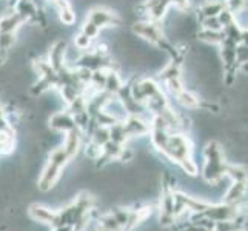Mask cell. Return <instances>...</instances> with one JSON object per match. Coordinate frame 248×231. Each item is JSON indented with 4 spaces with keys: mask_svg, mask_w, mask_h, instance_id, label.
<instances>
[{
    "mask_svg": "<svg viewBox=\"0 0 248 231\" xmlns=\"http://www.w3.org/2000/svg\"><path fill=\"white\" fill-rule=\"evenodd\" d=\"M176 99H177L179 104L185 108L194 109V108H199V105H201V100L198 99V96L193 94L191 91H188V90H182L179 94H176Z\"/></svg>",
    "mask_w": 248,
    "mask_h": 231,
    "instance_id": "cell-23",
    "label": "cell"
},
{
    "mask_svg": "<svg viewBox=\"0 0 248 231\" xmlns=\"http://www.w3.org/2000/svg\"><path fill=\"white\" fill-rule=\"evenodd\" d=\"M111 215H113L117 219L119 224H121L125 228L128 225V220H130V215H131V213L125 211L124 208H114L113 211H111Z\"/></svg>",
    "mask_w": 248,
    "mask_h": 231,
    "instance_id": "cell-31",
    "label": "cell"
},
{
    "mask_svg": "<svg viewBox=\"0 0 248 231\" xmlns=\"http://www.w3.org/2000/svg\"><path fill=\"white\" fill-rule=\"evenodd\" d=\"M71 157L68 156V153L65 151L63 147H57L49 153V159L37 181L39 190L42 193L51 191V188H53L56 185V182L59 181V177L62 174V169L66 167Z\"/></svg>",
    "mask_w": 248,
    "mask_h": 231,
    "instance_id": "cell-1",
    "label": "cell"
},
{
    "mask_svg": "<svg viewBox=\"0 0 248 231\" xmlns=\"http://www.w3.org/2000/svg\"><path fill=\"white\" fill-rule=\"evenodd\" d=\"M91 39L88 36H85V34L80 31L78 36L74 37V46L76 49H79V51H87L90 46H91Z\"/></svg>",
    "mask_w": 248,
    "mask_h": 231,
    "instance_id": "cell-29",
    "label": "cell"
},
{
    "mask_svg": "<svg viewBox=\"0 0 248 231\" xmlns=\"http://www.w3.org/2000/svg\"><path fill=\"white\" fill-rule=\"evenodd\" d=\"M99 225H102L104 228H107V230H109V231H124L125 228L119 224L117 222V219L111 215H104V216H100L99 217Z\"/></svg>",
    "mask_w": 248,
    "mask_h": 231,
    "instance_id": "cell-28",
    "label": "cell"
},
{
    "mask_svg": "<svg viewBox=\"0 0 248 231\" xmlns=\"http://www.w3.org/2000/svg\"><path fill=\"white\" fill-rule=\"evenodd\" d=\"M66 44L63 40H57L53 44L51 49L48 51V62L51 66L59 73L65 68V57H66Z\"/></svg>",
    "mask_w": 248,
    "mask_h": 231,
    "instance_id": "cell-10",
    "label": "cell"
},
{
    "mask_svg": "<svg viewBox=\"0 0 248 231\" xmlns=\"http://www.w3.org/2000/svg\"><path fill=\"white\" fill-rule=\"evenodd\" d=\"M56 210L46 207V205H40V203H31L28 207V216L37 222V224H44V225H49L53 224V220L56 217Z\"/></svg>",
    "mask_w": 248,
    "mask_h": 231,
    "instance_id": "cell-8",
    "label": "cell"
},
{
    "mask_svg": "<svg viewBox=\"0 0 248 231\" xmlns=\"http://www.w3.org/2000/svg\"><path fill=\"white\" fill-rule=\"evenodd\" d=\"M242 70H244V71H247V73H248V62H247V63H244V65H242Z\"/></svg>",
    "mask_w": 248,
    "mask_h": 231,
    "instance_id": "cell-41",
    "label": "cell"
},
{
    "mask_svg": "<svg viewBox=\"0 0 248 231\" xmlns=\"http://www.w3.org/2000/svg\"><path fill=\"white\" fill-rule=\"evenodd\" d=\"M133 31L140 36L142 39H145L147 42H150L151 45H156L160 48H167V42L164 37V32L159 28L157 22L155 20H145V22H138L133 27Z\"/></svg>",
    "mask_w": 248,
    "mask_h": 231,
    "instance_id": "cell-3",
    "label": "cell"
},
{
    "mask_svg": "<svg viewBox=\"0 0 248 231\" xmlns=\"http://www.w3.org/2000/svg\"><path fill=\"white\" fill-rule=\"evenodd\" d=\"M170 131L168 130H160V128H151V143L159 153L164 154V151L167 150L168 145V139H170Z\"/></svg>",
    "mask_w": 248,
    "mask_h": 231,
    "instance_id": "cell-18",
    "label": "cell"
},
{
    "mask_svg": "<svg viewBox=\"0 0 248 231\" xmlns=\"http://www.w3.org/2000/svg\"><path fill=\"white\" fill-rule=\"evenodd\" d=\"M236 231H242V230H236Z\"/></svg>",
    "mask_w": 248,
    "mask_h": 231,
    "instance_id": "cell-43",
    "label": "cell"
},
{
    "mask_svg": "<svg viewBox=\"0 0 248 231\" xmlns=\"http://www.w3.org/2000/svg\"><path fill=\"white\" fill-rule=\"evenodd\" d=\"M14 10L20 14V17L27 22H37L39 20V6L34 0H20L19 3L14 6Z\"/></svg>",
    "mask_w": 248,
    "mask_h": 231,
    "instance_id": "cell-14",
    "label": "cell"
},
{
    "mask_svg": "<svg viewBox=\"0 0 248 231\" xmlns=\"http://www.w3.org/2000/svg\"><path fill=\"white\" fill-rule=\"evenodd\" d=\"M122 122L130 138H142V136H147L151 133V123H147L143 119H140L136 114L125 117Z\"/></svg>",
    "mask_w": 248,
    "mask_h": 231,
    "instance_id": "cell-7",
    "label": "cell"
},
{
    "mask_svg": "<svg viewBox=\"0 0 248 231\" xmlns=\"http://www.w3.org/2000/svg\"><path fill=\"white\" fill-rule=\"evenodd\" d=\"M13 125L10 123V121H8V116H6V111L3 109V107L0 105V133L2 131H8L11 130Z\"/></svg>",
    "mask_w": 248,
    "mask_h": 231,
    "instance_id": "cell-36",
    "label": "cell"
},
{
    "mask_svg": "<svg viewBox=\"0 0 248 231\" xmlns=\"http://www.w3.org/2000/svg\"><path fill=\"white\" fill-rule=\"evenodd\" d=\"M244 228L248 231V217H247V219H245V222H244Z\"/></svg>",
    "mask_w": 248,
    "mask_h": 231,
    "instance_id": "cell-42",
    "label": "cell"
},
{
    "mask_svg": "<svg viewBox=\"0 0 248 231\" xmlns=\"http://www.w3.org/2000/svg\"><path fill=\"white\" fill-rule=\"evenodd\" d=\"M225 176L233 182H248V169L244 165H227Z\"/></svg>",
    "mask_w": 248,
    "mask_h": 231,
    "instance_id": "cell-22",
    "label": "cell"
},
{
    "mask_svg": "<svg viewBox=\"0 0 248 231\" xmlns=\"http://www.w3.org/2000/svg\"><path fill=\"white\" fill-rule=\"evenodd\" d=\"M203 215L215 222L236 220L239 217V210L237 205H228L224 202L220 205H208V208L205 210Z\"/></svg>",
    "mask_w": 248,
    "mask_h": 231,
    "instance_id": "cell-5",
    "label": "cell"
},
{
    "mask_svg": "<svg viewBox=\"0 0 248 231\" xmlns=\"http://www.w3.org/2000/svg\"><path fill=\"white\" fill-rule=\"evenodd\" d=\"M74 231H76V230H74Z\"/></svg>",
    "mask_w": 248,
    "mask_h": 231,
    "instance_id": "cell-44",
    "label": "cell"
},
{
    "mask_svg": "<svg viewBox=\"0 0 248 231\" xmlns=\"http://www.w3.org/2000/svg\"><path fill=\"white\" fill-rule=\"evenodd\" d=\"M140 87H142V90L145 92V96H147V99H151V97L157 96L159 92H162L160 85L157 82H155L153 79H143V80H140Z\"/></svg>",
    "mask_w": 248,
    "mask_h": 231,
    "instance_id": "cell-26",
    "label": "cell"
},
{
    "mask_svg": "<svg viewBox=\"0 0 248 231\" xmlns=\"http://www.w3.org/2000/svg\"><path fill=\"white\" fill-rule=\"evenodd\" d=\"M87 22L96 25L99 30H102L107 27H119L121 25V17L114 11L108 10V8L96 6L90 10V13L87 14Z\"/></svg>",
    "mask_w": 248,
    "mask_h": 231,
    "instance_id": "cell-4",
    "label": "cell"
},
{
    "mask_svg": "<svg viewBox=\"0 0 248 231\" xmlns=\"http://www.w3.org/2000/svg\"><path fill=\"white\" fill-rule=\"evenodd\" d=\"M51 231H74V227L73 225H62V227L51 228Z\"/></svg>",
    "mask_w": 248,
    "mask_h": 231,
    "instance_id": "cell-38",
    "label": "cell"
},
{
    "mask_svg": "<svg viewBox=\"0 0 248 231\" xmlns=\"http://www.w3.org/2000/svg\"><path fill=\"white\" fill-rule=\"evenodd\" d=\"M17 42L16 32H0V51L10 53Z\"/></svg>",
    "mask_w": 248,
    "mask_h": 231,
    "instance_id": "cell-27",
    "label": "cell"
},
{
    "mask_svg": "<svg viewBox=\"0 0 248 231\" xmlns=\"http://www.w3.org/2000/svg\"><path fill=\"white\" fill-rule=\"evenodd\" d=\"M23 23L25 20L13 8V11L0 15V32H17V30L23 27Z\"/></svg>",
    "mask_w": 248,
    "mask_h": 231,
    "instance_id": "cell-12",
    "label": "cell"
},
{
    "mask_svg": "<svg viewBox=\"0 0 248 231\" xmlns=\"http://www.w3.org/2000/svg\"><path fill=\"white\" fill-rule=\"evenodd\" d=\"M224 2H225L227 10H230L234 14L241 13L245 8V5H247V0H224Z\"/></svg>",
    "mask_w": 248,
    "mask_h": 231,
    "instance_id": "cell-32",
    "label": "cell"
},
{
    "mask_svg": "<svg viewBox=\"0 0 248 231\" xmlns=\"http://www.w3.org/2000/svg\"><path fill=\"white\" fill-rule=\"evenodd\" d=\"M124 90V82L116 71L107 70V83H105V91L109 94H117Z\"/></svg>",
    "mask_w": 248,
    "mask_h": 231,
    "instance_id": "cell-20",
    "label": "cell"
},
{
    "mask_svg": "<svg viewBox=\"0 0 248 231\" xmlns=\"http://www.w3.org/2000/svg\"><path fill=\"white\" fill-rule=\"evenodd\" d=\"M111 140V134H109V128L107 126H96V130L91 133V142L102 148L107 142Z\"/></svg>",
    "mask_w": 248,
    "mask_h": 231,
    "instance_id": "cell-25",
    "label": "cell"
},
{
    "mask_svg": "<svg viewBox=\"0 0 248 231\" xmlns=\"http://www.w3.org/2000/svg\"><path fill=\"white\" fill-rule=\"evenodd\" d=\"M171 6L170 0H147L145 2V13H147L150 20L159 22L168 11V8Z\"/></svg>",
    "mask_w": 248,
    "mask_h": 231,
    "instance_id": "cell-11",
    "label": "cell"
},
{
    "mask_svg": "<svg viewBox=\"0 0 248 231\" xmlns=\"http://www.w3.org/2000/svg\"><path fill=\"white\" fill-rule=\"evenodd\" d=\"M170 3L177 6L179 10H186L188 5H190V2H188V0H170Z\"/></svg>",
    "mask_w": 248,
    "mask_h": 231,
    "instance_id": "cell-37",
    "label": "cell"
},
{
    "mask_svg": "<svg viewBox=\"0 0 248 231\" xmlns=\"http://www.w3.org/2000/svg\"><path fill=\"white\" fill-rule=\"evenodd\" d=\"M109 134H111V140L121 143V145H124L128 139H130V136H128V133L125 130V125H124L122 121L114 123L113 126L109 128Z\"/></svg>",
    "mask_w": 248,
    "mask_h": 231,
    "instance_id": "cell-24",
    "label": "cell"
},
{
    "mask_svg": "<svg viewBox=\"0 0 248 231\" xmlns=\"http://www.w3.org/2000/svg\"><path fill=\"white\" fill-rule=\"evenodd\" d=\"M53 5L57 10L61 22L66 25V27H71L76 22V13L73 10V6L70 5V2H68V0H53Z\"/></svg>",
    "mask_w": 248,
    "mask_h": 231,
    "instance_id": "cell-16",
    "label": "cell"
},
{
    "mask_svg": "<svg viewBox=\"0 0 248 231\" xmlns=\"http://www.w3.org/2000/svg\"><path fill=\"white\" fill-rule=\"evenodd\" d=\"M49 128L51 130H54L57 133H62V134H66L73 131L74 128H78L76 125V119H74V114L71 113L70 109H65V111H57L53 116L49 117Z\"/></svg>",
    "mask_w": 248,
    "mask_h": 231,
    "instance_id": "cell-6",
    "label": "cell"
},
{
    "mask_svg": "<svg viewBox=\"0 0 248 231\" xmlns=\"http://www.w3.org/2000/svg\"><path fill=\"white\" fill-rule=\"evenodd\" d=\"M227 165L225 160H207L203 167V179L208 184H217L222 177H225Z\"/></svg>",
    "mask_w": 248,
    "mask_h": 231,
    "instance_id": "cell-9",
    "label": "cell"
},
{
    "mask_svg": "<svg viewBox=\"0 0 248 231\" xmlns=\"http://www.w3.org/2000/svg\"><path fill=\"white\" fill-rule=\"evenodd\" d=\"M6 2H8V5H10L11 8H14L17 3H19L20 2V0H6Z\"/></svg>",
    "mask_w": 248,
    "mask_h": 231,
    "instance_id": "cell-40",
    "label": "cell"
},
{
    "mask_svg": "<svg viewBox=\"0 0 248 231\" xmlns=\"http://www.w3.org/2000/svg\"><path fill=\"white\" fill-rule=\"evenodd\" d=\"M203 156H205V160H225L224 148H222V145L216 140H211L207 143V147L203 150Z\"/></svg>",
    "mask_w": 248,
    "mask_h": 231,
    "instance_id": "cell-21",
    "label": "cell"
},
{
    "mask_svg": "<svg viewBox=\"0 0 248 231\" xmlns=\"http://www.w3.org/2000/svg\"><path fill=\"white\" fill-rule=\"evenodd\" d=\"M191 151H193V145L190 139L181 133H173V134H170L168 145H167V150L164 151V156L168 157L170 160L176 162L177 165H181L185 159L191 157Z\"/></svg>",
    "mask_w": 248,
    "mask_h": 231,
    "instance_id": "cell-2",
    "label": "cell"
},
{
    "mask_svg": "<svg viewBox=\"0 0 248 231\" xmlns=\"http://www.w3.org/2000/svg\"><path fill=\"white\" fill-rule=\"evenodd\" d=\"M241 44H244V45H248V30H244V28H242V37H241Z\"/></svg>",
    "mask_w": 248,
    "mask_h": 231,
    "instance_id": "cell-39",
    "label": "cell"
},
{
    "mask_svg": "<svg viewBox=\"0 0 248 231\" xmlns=\"http://www.w3.org/2000/svg\"><path fill=\"white\" fill-rule=\"evenodd\" d=\"M199 39L205 44H211V45H224L227 36L224 30H205L202 28V31L199 32Z\"/></svg>",
    "mask_w": 248,
    "mask_h": 231,
    "instance_id": "cell-17",
    "label": "cell"
},
{
    "mask_svg": "<svg viewBox=\"0 0 248 231\" xmlns=\"http://www.w3.org/2000/svg\"><path fill=\"white\" fill-rule=\"evenodd\" d=\"M217 19L222 25V28H227V27H230V25L236 23V14L225 8V10L217 15Z\"/></svg>",
    "mask_w": 248,
    "mask_h": 231,
    "instance_id": "cell-30",
    "label": "cell"
},
{
    "mask_svg": "<svg viewBox=\"0 0 248 231\" xmlns=\"http://www.w3.org/2000/svg\"><path fill=\"white\" fill-rule=\"evenodd\" d=\"M85 36H88L91 40H94L97 36H99V32H100V30L96 27V25H93V23H90V22H85L83 23V27H82V30H80Z\"/></svg>",
    "mask_w": 248,
    "mask_h": 231,
    "instance_id": "cell-33",
    "label": "cell"
},
{
    "mask_svg": "<svg viewBox=\"0 0 248 231\" xmlns=\"http://www.w3.org/2000/svg\"><path fill=\"white\" fill-rule=\"evenodd\" d=\"M82 133L83 131H80L79 128H74L73 131L66 133L65 139H63L62 147L65 148V151L68 153V156L71 159L79 153V150L82 147Z\"/></svg>",
    "mask_w": 248,
    "mask_h": 231,
    "instance_id": "cell-15",
    "label": "cell"
},
{
    "mask_svg": "<svg viewBox=\"0 0 248 231\" xmlns=\"http://www.w3.org/2000/svg\"><path fill=\"white\" fill-rule=\"evenodd\" d=\"M248 191V182H233L224 196V202L228 205H239Z\"/></svg>",
    "mask_w": 248,
    "mask_h": 231,
    "instance_id": "cell-13",
    "label": "cell"
},
{
    "mask_svg": "<svg viewBox=\"0 0 248 231\" xmlns=\"http://www.w3.org/2000/svg\"><path fill=\"white\" fill-rule=\"evenodd\" d=\"M225 10L224 0H208L201 6V14L205 17H217L222 11Z\"/></svg>",
    "mask_w": 248,
    "mask_h": 231,
    "instance_id": "cell-19",
    "label": "cell"
},
{
    "mask_svg": "<svg viewBox=\"0 0 248 231\" xmlns=\"http://www.w3.org/2000/svg\"><path fill=\"white\" fill-rule=\"evenodd\" d=\"M202 28L205 30H224L217 17H205L202 20Z\"/></svg>",
    "mask_w": 248,
    "mask_h": 231,
    "instance_id": "cell-34",
    "label": "cell"
},
{
    "mask_svg": "<svg viewBox=\"0 0 248 231\" xmlns=\"http://www.w3.org/2000/svg\"><path fill=\"white\" fill-rule=\"evenodd\" d=\"M179 167H181V168L185 171V173H186V174H190V176H196V174H198V165L194 164L191 157H190V159H185Z\"/></svg>",
    "mask_w": 248,
    "mask_h": 231,
    "instance_id": "cell-35",
    "label": "cell"
}]
</instances>
